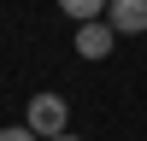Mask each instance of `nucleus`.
I'll return each mask as SVG.
<instances>
[{
    "label": "nucleus",
    "mask_w": 147,
    "mask_h": 141,
    "mask_svg": "<svg viewBox=\"0 0 147 141\" xmlns=\"http://www.w3.org/2000/svg\"><path fill=\"white\" fill-rule=\"evenodd\" d=\"M106 6H112V0H59V12H65V18H106Z\"/></svg>",
    "instance_id": "nucleus-4"
},
{
    "label": "nucleus",
    "mask_w": 147,
    "mask_h": 141,
    "mask_svg": "<svg viewBox=\"0 0 147 141\" xmlns=\"http://www.w3.org/2000/svg\"><path fill=\"white\" fill-rule=\"evenodd\" d=\"M0 141H41L30 124H12V129H0Z\"/></svg>",
    "instance_id": "nucleus-5"
},
{
    "label": "nucleus",
    "mask_w": 147,
    "mask_h": 141,
    "mask_svg": "<svg viewBox=\"0 0 147 141\" xmlns=\"http://www.w3.org/2000/svg\"><path fill=\"white\" fill-rule=\"evenodd\" d=\"M112 18H82L77 23V53L82 59H106V53H112Z\"/></svg>",
    "instance_id": "nucleus-2"
},
{
    "label": "nucleus",
    "mask_w": 147,
    "mask_h": 141,
    "mask_svg": "<svg viewBox=\"0 0 147 141\" xmlns=\"http://www.w3.org/2000/svg\"><path fill=\"white\" fill-rule=\"evenodd\" d=\"M24 124H30L35 135H65V100H59V94H35V100L24 106Z\"/></svg>",
    "instance_id": "nucleus-1"
},
{
    "label": "nucleus",
    "mask_w": 147,
    "mask_h": 141,
    "mask_svg": "<svg viewBox=\"0 0 147 141\" xmlns=\"http://www.w3.org/2000/svg\"><path fill=\"white\" fill-rule=\"evenodd\" d=\"M106 18H112L118 35H147V0H112Z\"/></svg>",
    "instance_id": "nucleus-3"
},
{
    "label": "nucleus",
    "mask_w": 147,
    "mask_h": 141,
    "mask_svg": "<svg viewBox=\"0 0 147 141\" xmlns=\"http://www.w3.org/2000/svg\"><path fill=\"white\" fill-rule=\"evenodd\" d=\"M47 141H77V135H47Z\"/></svg>",
    "instance_id": "nucleus-6"
}]
</instances>
